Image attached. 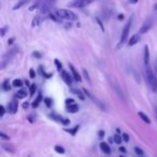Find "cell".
<instances>
[{"instance_id":"cell-50","label":"cell","mask_w":157,"mask_h":157,"mask_svg":"<svg viewBox=\"0 0 157 157\" xmlns=\"http://www.w3.org/2000/svg\"><path fill=\"white\" fill-rule=\"evenodd\" d=\"M155 111H156V116H157V108H156V109H155Z\"/></svg>"},{"instance_id":"cell-4","label":"cell","mask_w":157,"mask_h":157,"mask_svg":"<svg viewBox=\"0 0 157 157\" xmlns=\"http://www.w3.org/2000/svg\"><path fill=\"white\" fill-rule=\"evenodd\" d=\"M96 0H72L71 2L68 3V7L69 8H75V9H82V8H85L86 6L90 5Z\"/></svg>"},{"instance_id":"cell-5","label":"cell","mask_w":157,"mask_h":157,"mask_svg":"<svg viewBox=\"0 0 157 157\" xmlns=\"http://www.w3.org/2000/svg\"><path fill=\"white\" fill-rule=\"evenodd\" d=\"M18 52V48H16V46H14V48H12L11 50L9 51L8 53H6L5 55H3V58H2V65H1V68H5L6 66L8 65V63H10V60H11L12 58L14 57V55L16 54V53Z\"/></svg>"},{"instance_id":"cell-15","label":"cell","mask_w":157,"mask_h":157,"mask_svg":"<svg viewBox=\"0 0 157 157\" xmlns=\"http://www.w3.org/2000/svg\"><path fill=\"white\" fill-rule=\"evenodd\" d=\"M67 111L70 112V113H76L78 111V105H75V103H72V105H69L67 107Z\"/></svg>"},{"instance_id":"cell-43","label":"cell","mask_w":157,"mask_h":157,"mask_svg":"<svg viewBox=\"0 0 157 157\" xmlns=\"http://www.w3.org/2000/svg\"><path fill=\"white\" fill-rule=\"evenodd\" d=\"M118 150H120V151H121V152H122V153H125V152H126V148H125L124 146H121V147L118 148Z\"/></svg>"},{"instance_id":"cell-16","label":"cell","mask_w":157,"mask_h":157,"mask_svg":"<svg viewBox=\"0 0 157 157\" xmlns=\"http://www.w3.org/2000/svg\"><path fill=\"white\" fill-rule=\"evenodd\" d=\"M138 115L141 117V120L143 121L144 123H146V124H151V120L148 118V116L146 115L145 113H143V112L140 111V112H138Z\"/></svg>"},{"instance_id":"cell-33","label":"cell","mask_w":157,"mask_h":157,"mask_svg":"<svg viewBox=\"0 0 157 157\" xmlns=\"http://www.w3.org/2000/svg\"><path fill=\"white\" fill-rule=\"evenodd\" d=\"M135 152L137 153L138 155H141V156H142V155L144 154V152H143V151H142V150H141V148H140V147H136V148H135Z\"/></svg>"},{"instance_id":"cell-47","label":"cell","mask_w":157,"mask_h":157,"mask_svg":"<svg viewBox=\"0 0 157 157\" xmlns=\"http://www.w3.org/2000/svg\"><path fill=\"white\" fill-rule=\"evenodd\" d=\"M13 42H14V39L12 38V39H10V40H9V42H8V43H9V44H12Z\"/></svg>"},{"instance_id":"cell-8","label":"cell","mask_w":157,"mask_h":157,"mask_svg":"<svg viewBox=\"0 0 157 157\" xmlns=\"http://www.w3.org/2000/svg\"><path fill=\"white\" fill-rule=\"evenodd\" d=\"M60 73H61V78H63V80L65 81V83L68 84V85H71V84H72V78H71V75L69 74V72L63 70Z\"/></svg>"},{"instance_id":"cell-34","label":"cell","mask_w":157,"mask_h":157,"mask_svg":"<svg viewBox=\"0 0 157 157\" xmlns=\"http://www.w3.org/2000/svg\"><path fill=\"white\" fill-rule=\"evenodd\" d=\"M122 137H123V141H125V142H129V136L127 135V133H123Z\"/></svg>"},{"instance_id":"cell-9","label":"cell","mask_w":157,"mask_h":157,"mask_svg":"<svg viewBox=\"0 0 157 157\" xmlns=\"http://www.w3.org/2000/svg\"><path fill=\"white\" fill-rule=\"evenodd\" d=\"M17 105H18L17 100H16V99H13V100L9 103V108H8V110H9L10 113L15 114L16 112H17Z\"/></svg>"},{"instance_id":"cell-10","label":"cell","mask_w":157,"mask_h":157,"mask_svg":"<svg viewBox=\"0 0 157 157\" xmlns=\"http://www.w3.org/2000/svg\"><path fill=\"white\" fill-rule=\"evenodd\" d=\"M152 27V21L151 20H148V21H146L145 23H144L143 25H142V27L140 28V31H139V33L140 35H142V33H147L148 30H150V28Z\"/></svg>"},{"instance_id":"cell-13","label":"cell","mask_w":157,"mask_h":157,"mask_svg":"<svg viewBox=\"0 0 157 157\" xmlns=\"http://www.w3.org/2000/svg\"><path fill=\"white\" fill-rule=\"evenodd\" d=\"M144 63L145 66L150 65V50H148V46H144Z\"/></svg>"},{"instance_id":"cell-11","label":"cell","mask_w":157,"mask_h":157,"mask_svg":"<svg viewBox=\"0 0 157 157\" xmlns=\"http://www.w3.org/2000/svg\"><path fill=\"white\" fill-rule=\"evenodd\" d=\"M140 33H136V35H133L132 37L129 39V41H128V45L129 46H132V45H135V44H137L138 42L140 41Z\"/></svg>"},{"instance_id":"cell-27","label":"cell","mask_w":157,"mask_h":157,"mask_svg":"<svg viewBox=\"0 0 157 157\" xmlns=\"http://www.w3.org/2000/svg\"><path fill=\"white\" fill-rule=\"evenodd\" d=\"M78 126H75V127H74V128L70 129V130H69V129H68V130H66V131H68V132H70V133H71V135H73V136H74L76 132H78Z\"/></svg>"},{"instance_id":"cell-52","label":"cell","mask_w":157,"mask_h":157,"mask_svg":"<svg viewBox=\"0 0 157 157\" xmlns=\"http://www.w3.org/2000/svg\"><path fill=\"white\" fill-rule=\"evenodd\" d=\"M140 157H143V156H140Z\"/></svg>"},{"instance_id":"cell-20","label":"cell","mask_w":157,"mask_h":157,"mask_svg":"<svg viewBox=\"0 0 157 157\" xmlns=\"http://www.w3.org/2000/svg\"><path fill=\"white\" fill-rule=\"evenodd\" d=\"M50 117L53 118L54 121H57V122H59V123H60L61 121H63V117H61L60 115H57V114H55V113H51Z\"/></svg>"},{"instance_id":"cell-7","label":"cell","mask_w":157,"mask_h":157,"mask_svg":"<svg viewBox=\"0 0 157 157\" xmlns=\"http://www.w3.org/2000/svg\"><path fill=\"white\" fill-rule=\"evenodd\" d=\"M110 84H111V86H112V88L114 90V92L117 93V95H118V96H120L122 99H125V96H124V94H123L122 88H121L120 86H118L116 83H114V81H112V78H110Z\"/></svg>"},{"instance_id":"cell-51","label":"cell","mask_w":157,"mask_h":157,"mask_svg":"<svg viewBox=\"0 0 157 157\" xmlns=\"http://www.w3.org/2000/svg\"><path fill=\"white\" fill-rule=\"evenodd\" d=\"M120 157H124V156H120Z\"/></svg>"},{"instance_id":"cell-18","label":"cell","mask_w":157,"mask_h":157,"mask_svg":"<svg viewBox=\"0 0 157 157\" xmlns=\"http://www.w3.org/2000/svg\"><path fill=\"white\" fill-rule=\"evenodd\" d=\"M26 96H27L26 90H20L17 92V94H16V97H17V98H20V99L25 98Z\"/></svg>"},{"instance_id":"cell-1","label":"cell","mask_w":157,"mask_h":157,"mask_svg":"<svg viewBox=\"0 0 157 157\" xmlns=\"http://www.w3.org/2000/svg\"><path fill=\"white\" fill-rule=\"evenodd\" d=\"M145 75H146V80H147L153 92H157V76H156V73L153 72L150 65L145 66Z\"/></svg>"},{"instance_id":"cell-29","label":"cell","mask_w":157,"mask_h":157,"mask_svg":"<svg viewBox=\"0 0 157 157\" xmlns=\"http://www.w3.org/2000/svg\"><path fill=\"white\" fill-rule=\"evenodd\" d=\"M73 92L75 93L76 95H78V97H80V99H81V100H84V99H85V98H84V95L82 94L80 90H73Z\"/></svg>"},{"instance_id":"cell-3","label":"cell","mask_w":157,"mask_h":157,"mask_svg":"<svg viewBox=\"0 0 157 157\" xmlns=\"http://www.w3.org/2000/svg\"><path fill=\"white\" fill-rule=\"evenodd\" d=\"M132 20H133V16H130L129 21L126 23V25L124 26L123 28V31H122V36H121V41L118 43V46H121L122 44H124V42L127 40L128 38V35H129V31H130V28H131V25H132Z\"/></svg>"},{"instance_id":"cell-24","label":"cell","mask_w":157,"mask_h":157,"mask_svg":"<svg viewBox=\"0 0 157 157\" xmlns=\"http://www.w3.org/2000/svg\"><path fill=\"white\" fill-rule=\"evenodd\" d=\"M113 139H114V142H115V143H117V144H121V142L123 141V137H121L120 135H115Z\"/></svg>"},{"instance_id":"cell-35","label":"cell","mask_w":157,"mask_h":157,"mask_svg":"<svg viewBox=\"0 0 157 157\" xmlns=\"http://www.w3.org/2000/svg\"><path fill=\"white\" fill-rule=\"evenodd\" d=\"M60 124H63V125H69L70 124V120H68V118H63V121L60 122Z\"/></svg>"},{"instance_id":"cell-6","label":"cell","mask_w":157,"mask_h":157,"mask_svg":"<svg viewBox=\"0 0 157 157\" xmlns=\"http://www.w3.org/2000/svg\"><path fill=\"white\" fill-rule=\"evenodd\" d=\"M82 90H83V92H84V93H85V94H86V95H87V96H88V97H90V99H92V100H93V101H94V102H95V103H96V105H98V107H99V109L103 110V111H105V110H107V109H105V105H103V103H101V101H99V100H98V99H97V98H96V97H94V96H93V95H92V94H90V93H88V92H87V90H85V88H82Z\"/></svg>"},{"instance_id":"cell-12","label":"cell","mask_w":157,"mask_h":157,"mask_svg":"<svg viewBox=\"0 0 157 157\" xmlns=\"http://www.w3.org/2000/svg\"><path fill=\"white\" fill-rule=\"evenodd\" d=\"M69 67H70V69H71L72 75H73L74 80H75V81H78V82H81L82 81V78H81V75H80V73H78V72L75 70V68H74L72 65H69Z\"/></svg>"},{"instance_id":"cell-22","label":"cell","mask_w":157,"mask_h":157,"mask_svg":"<svg viewBox=\"0 0 157 157\" xmlns=\"http://www.w3.org/2000/svg\"><path fill=\"white\" fill-rule=\"evenodd\" d=\"M22 85H23V81L22 80H20V78H16V80H14L13 81L14 87H22Z\"/></svg>"},{"instance_id":"cell-31","label":"cell","mask_w":157,"mask_h":157,"mask_svg":"<svg viewBox=\"0 0 157 157\" xmlns=\"http://www.w3.org/2000/svg\"><path fill=\"white\" fill-rule=\"evenodd\" d=\"M0 138H1L2 140H9L10 139L9 136L5 135V132H0Z\"/></svg>"},{"instance_id":"cell-14","label":"cell","mask_w":157,"mask_h":157,"mask_svg":"<svg viewBox=\"0 0 157 157\" xmlns=\"http://www.w3.org/2000/svg\"><path fill=\"white\" fill-rule=\"evenodd\" d=\"M100 148H101V151H102L103 153H105V154H110V153H111V148H110L109 144L105 143V142H101V143H100Z\"/></svg>"},{"instance_id":"cell-38","label":"cell","mask_w":157,"mask_h":157,"mask_svg":"<svg viewBox=\"0 0 157 157\" xmlns=\"http://www.w3.org/2000/svg\"><path fill=\"white\" fill-rule=\"evenodd\" d=\"M0 110H1V116H3L6 114V109L3 105H0Z\"/></svg>"},{"instance_id":"cell-2","label":"cell","mask_w":157,"mask_h":157,"mask_svg":"<svg viewBox=\"0 0 157 157\" xmlns=\"http://www.w3.org/2000/svg\"><path fill=\"white\" fill-rule=\"evenodd\" d=\"M55 14H56L59 18H63V20H67V21H76L78 20V15L68 9H59L55 12Z\"/></svg>"},{"instance_id":"cell-46","label":"cell","mask_w":157,"mask_h":157,"mask_svg":"<svg viewBox=\"0 0 157 157\" xmlns=\"http://www.w3.org/2000/svg\"><path fill=\"white\" fill-rule=\"evenodd\" d=\"M23 107H24V109H27V108H28V103L25 102L24 105H23Z\"/></svg>"},{"instance_id":"cell-48","label":"cell","mask_w":157,"mask_h":157,"mask_svg":"<svg viewBox=\"0 0 157 157\" xmlns=\"http://www.w3.org/2000/svg\"><path fill=\"white\" fill-rule=\"evenodd\" d=\"M25 84H26L27 86H29V83H28V81H25Z\"/></svg>"},{"instance_id":"cell-23","label":"cell","mask_w":157,"mask_h":157,"mask_svg":"<svg viewBox=\"0 0 157 157\" xmlns=\"http://www.w3.org/2000/svg\"><path fill=\"white\" fill-rule=\"evenodd\" d=\"M2 88H3V90H11V85L9 84V81H8V80H6V81L2 83Z\"/></svg>"},{"instance_id":"cell-41","label":"cell","mask_w":157,"mask_h":157,"mask_svg":"<svg viewBox=\"0 0 157 157\" xmlns=\"http://www.w3.org/2000/svg\"><path fill=\"white\" fill-rule=\"evenodd\" d=\"M6 31H7V27H5V28L1 29V36H2V37L6 35Z\"/></svg>"},{"instance_id":"cell-49","label":"cell","mask_w":157,"mask_h":157,"mask_svg":"<svg viewBox=\"0 0 157 157\" xmlns=\"http://www.w3.org/2000/svg\"><path fill=\"white\" fill-rule=\"evenodd\" d=\"M154 9H155V10H156V11H157V3H156V5H155V7H154Z\"/></svg>"},{"instance_id":"cell-19","label":"cell","mask_w":157,"mask_h":157,"mask_svg":"<svg viewBox=\"0 0 157 157\" xmlns=\"http://www.w3.org/2000/svg\"><path fill=\"white\" fill-rule=\"evenodd\" d=\"M29 0H20V2L17 3V5H15L14 6V8H13V10H17V9H20L21 7H23L24 5H26L27 2H28Z\"/></svg>"},{"instance_id":"cell-21","label":"cell","mask_w":157,"mask_h":157,"mask_svg":"<svg viewBox=\"0 0 157 157\" xmlns=\"http://www.w3.org/2000/svg\"><path fill=\"white\" fill-rule=\"evenodd\" d=\"M41 21H42V17H41V15H37L35 18H33V26H38V25L41 23Z\"/></svg>"},{"instance_id":"cell-26","label":"cell","mask_w":157,"mask_h":157,"mask_svg":"<svg viewBox=\"0 0 157 157\" xmlns=\"http://www.w3.org/2000/svg\"><path fill=\"white\" fill-rule=\"evenodd\" d=\"M44 103H45L48 108H51V107H52L53 101H52V99H51V98H45V99H44Z\"/></svg>"},{"instance_id":"cell-17","label":"cell","mask_w":157,"mask_h":157,"mask_svg":"<svg viewBox=\"0 0 157 157\" xmlns=\"http://www.w3.org/2000/svg\"><path fill=\"white\" fill-rule=\"evenodd\" d=\"M42 101V96H41V94H39L38 95V97L36 98V100L33 102V108H38L39 107V105H40V102Z\"/></svg>"},{"instance_id":"cell-25","label":"cell","mask_w":157,"mask_h":157,"mask_svg":"<svg viewBox=\"0 0 157 157\" xmlns=\"http://www.w3.org/2000/svg\"><path fill=\"white\" fill-rule=\"evenodd\" d=\"M55 151H56L57 153H59V154H63V153H65V148H63V146H60V145L55 146Z\"/></svg>"},{"instance_id":"cell-30","label":"cell","mask_w":157,"mask_h":157,"mask_svg":"<svg viewBox=\"0 0 157 157\" xmlns=\"http://www.w3.org/2000/svg\"><path fill=\"white\" fill-rule=\"evenodd\" d=\"M29 76H30V78H36V71L33 69L29 70Z\"/></svg>"},{"instance_id":"cell-39","label":"cell","mask_w":157,"mask_h":157,"mask_svg":"<svg viewBox=\"0 0 157 157\" xmlns=\"http://www.w3.org/2000/svg\"><path fill=\"white\" fill-rule=\"evenodd\" d=\"M96 20H97V22H98V24L100 25V27H101V30H102V31H105V28H103V26H102V23H101V21L99 20V18H96Z\"/></svg>"},{"instance_id":"cell-44","label":"cell","mask_w":157,"mask_h":157,"mask_svg":"<svg viewBox=\"0 0 157 157\" xmlns=\"http://www.w3.org/2000/svg\"><path fill=\"white\" fill-rule=\"evenodd\" d=\"M117 18L120 21H122V20H124V14H120V15L117 16Z\"/></svg>"},{"instance_id":"cell-37","label":"cell","mask_w":157,"mask_h":157,"mask_svg":"<svg viewBox=\"0 0 157 157\" xmlns=\"http://www.w3.org/2000/svg\"><path fill=\"white\" fill-rule=\"evenodd\" d=\"M33 55L36 57V58H42V55L40 54L39 52H33Z\"/></svg>"},{"instance_id":"cell-28","label":"cell","mask_w":157,"mask_h":157,"mask_svg":"<svg viewBox=\"0 0 157 157\" xmlns=\"http://www.w3.org/2000/svg\"><path fill=\"white\" fill-rule=\"evenodd\" d=\"M54 63H55V65H56V67H57V70H59V71H60L61 67H63V65H61V63L58 60V59H55Z\"/></svg>"},{"instance_id":"cell-42","label":"cell","mask_w":157,"mask_h":157,"mask_svg":"<svg viewBox=\"0 0 157 157\" xmlns=\"http://www.w3.org/2000/svg\"><path fill=\"white\" fill-rule=\"evenodd\" d=\"M139 0H128V2L131 3V5H135V3H138Z\"/></svg>"},{"instance_id":"cell-36","label":"cell","mask_w":157,"mask_h":157,"mask_svg":"<svg viewBox=\"0 0 157 157\" xmlns=\"http://www.w3.org/2000/svg\"><path fill=\"white\" fill-rule=\"evenodd\" d=\"M83 72H84V76H85L86 78H87V81H88V83H90V75H88V72L86 71L85 69L83 70Z\"/></svg>"},{"instance_id":"cell-40","label":"cell","mask_w":157,"mask_h":157,"mask_svg":"<svg viewBox=\"0 0 157 157\" xmlns=\"http://www.w3.org/2000/svg\"><path fill=\"white\" fill-rule=\"evenodd\" d=\"M66 103H67V105H72V103H74V100L73 99H67Z\"/></svg>"},{"instance_id":"cell-45","label":"cell","mask_w":157,"mask_h":157,"mask_svg":"<svg viewBox=\"0 0 157 157\" xmlns=\"http://www.w3.org/2000/svg\"><path fill=\"white\" fill-rule=\"evenodd\" d=\"M98 135H99V137H103V136H105V131H103V130H100V131H99Z\"/></svg>"},{"instance_id":"cell-32","label":"cell","mask_w":157,"mask_h":157,"mask_svg":"<svg viewBox=\"0 0 157 157\" xmlns=\"http://www.w3.org/2000/svg\"><path fill=\"white\" fill-rule=\"evenodd\" d=\"M36 85L35 84H33V85L30 86V96H33V94H35V92H36Z\"/></svg>"}]
</instances>
